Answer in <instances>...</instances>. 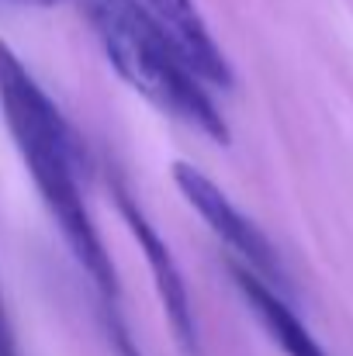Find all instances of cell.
Returning <instances> with one entry per match:
<instances>
[{
  "instance_id": "obj_3",
  "label": "cell",
  "mask_w": 353,
  "mask_h": 356,
  "mask_svg": "<svg viewBox=\"0 0 353 356\" xmlns=\"http://www.w3.org/2000/svg\"><path fill=\"white\" fill-rule=\"evenodd\" d=\"M173 184H177L180 194L187 197V204L208 222V229L222 238L233 252H239V256L249 263L246 270H253L256 277H263L270 287H274V280H277V287H288V277H284V266H281L274 245H270L267 236L226 197V191H222L215 180H208V177H205L198 166H191V163H173Z\"/></svg>"
},
{
  "instance_id": "obj_6",
  "label": "cell",
  "mask_w": 353,
  "mask_h": 356,
  "mask_svg": "<svg viewBox=\"0 0 353 356\" xmlns=\"http://www.w3.org/2000/svg\"><path fill=\"white\" fill-rule=\"evenodd\" d=\"M233 277H235V287L246 298V305L253 308L260 325L270 332V339L284 350V356H329L315 343V336L305 329V322L288 308L281 291H274L263 277H256L253 270H246L239 263H233Z\"/></svg>"
},
{
  "instance_id": "obj_1",
  "label": "cell",
  "mask_w": 353,
  "mask_h": 356,
  "mask_svg": "<svg viewBox=\"0 0 353 356\" xmlns=\"http://www.w3.org/2000/svg\"><path fill=\"white\" fill-rule=\"evenodd\" d=\"M0 111L14 135V145L52 211L59 232L66 236L77 263L91 273L94 287L101 291L104 305L115 308L118 277L111 256L104 252V242L97 236L87 204L77 187V145L59 115V108L49 101V94L38 87V80L24 70L17 52L0 42Z\"/></svg>"
},
{
  "instance_id": "obj_7",
  "label": "cell",
  "mask_w": 353,
  "mask_h": 356,
  "mask_svg": "<svg viewBox=\"0 0 353 356\" xmlns=\"http://www.w3.org/2000/svg\"><path fill=\"white\" fill-rule=\"evenodd\" d=\"M0 356H17L14 336H10V325H7V315H3V305H0Z\"/></svg>"
},
{
  "instance_id": "obj_8",
  "label": "cell",
  "mask_w": 353,
  "mask_h": 356,
  "mask_svg": "<svg viewBox=\"0 0 353 356\" xmlns=\"http://www.w3.org/2000/svg\"><path fill=\"white\" fill-rule=\"evenodd\" d=\"M10 3H31V7H52V3H63V0H10Z\"/></svg>"
},
{
  "instance_id": "obj_2",
  "label": "cell",
  "mask_w": 353,
  "mask_h": 356,
  "mask_svg": "<svg viewBox=\"0 0 353 356\" xmlns=\"http://www.w3.org/2000/svg\"><path fill=\"white\" fill-rule=\"evenodd\" d=\"M84 17L91 21L97 42L104 45L118 76L139 90L146 101H152L170 118L184 121L198 131H205L215 142H229V124L222 121L219 108L205 94L201 80L191 73V66L177 56V49L166 42L146 3L139 0H80Z\"/></svg>"
},
{
  "instance_id": "obj_4",
  "label": "cell",
  "mask_w": 353,
  "mask_h": 356,
  "mask_svg": "<svg viewBox=\"0 0 353 356\" xmlns=\"http://www.w3.org/2000/svg\"><path fill=\"white\" fill-rule=\"evenodd\" d=\"M115 194H118V208H121V215H125L132 236L139 238V249H142V256H146V263H149V270H152L156 294H159V301H163V312H166V318H170V325H173L177 343H180L187 353H198L194 308H191L187 284H184V277H180V270H177V263H173V256H170V249H166V242L156 236V229L149 225V218L142 215V208H139L121 187H115Z\"/></svg>"
},
{
  "instance_id": "obj_5",
  "label": "cell",
  "mask_w": 353,
  "mask_h": 356,
  "mask_svg": "<svg viewBox=\"0 0 353 356\" xmlns=\"http://www.w3.org/2000/svg\"><path fill=\"white\" fill-rule=\"evenodd\" d=\"M146 10L152 14V21L159 24V31L166 35V42L177 49V56L191 66V73L201 83L233 87V70L219 49V42L212 38L208 24L201 21L194 0H146Z\"/></svg>"
}]
</instances>
